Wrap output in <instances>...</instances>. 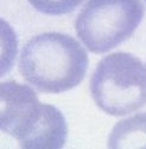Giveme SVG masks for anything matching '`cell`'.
Listing matches in <instances>:
<instances>
[{
    "instance_id": "1",
    "label": "cell",
    "mask_w": 146,
    "mask_h": 149,
    "mask_svg": "<svg viewBox=\"0 0 146 149\" xmlns=\"http://www.w3.org/2000/svg\"><path fill=\"white\" fill-rule=\"evenodd\" d=\"M89 65L84 48L69 35L44 32L23 47L19 72L28 84L42 93H62L84 79Z\"/></svg>"
},
{
    "instance_id": "2",
    "label": "cell",
    "mask_w": 146,
    "mask_h": 149,
    "mask_svg": "<svg viewBox=\"0 0 146 149\" xmlns=\"http://www.w3.org/2000/svg\"><path fill=\"white\" fill-rule=\"evenodd\" d=\"M0 125L25 149H57L68 135L62 112L41 103L31 87L13 80L1 84Z\"/></svg>"
},
{
    "instance_id": "3",
    "label": "cell",
    "mask_w": 146,
    "mask_h": 149,
    "mask_svg": "<svg viewBox=\"0 0 146 149\" xmlns=\"http://www.w3.org/2000/svg\"><path fill=\"white\" fill-rule=\"evenodd\" d=\"M89 88L103 112L111 116L132 113L146 104V68L132 54H109L94 69Z\"/></svg>"
},
{
    "instance_id": "4",
    "label": "cell",
    "mask_w": 146,
    "mask_h": 149,
    "mask_svg": "<svg viewBox=\"0 0 146 149\" xmlns=\"http://www.w3.org/2000/svg\"><path fill=\"white\" fill-rule=\"evenodd\" d=\"M145 13L141 0H88L75 30L89 52L103 54L128 40Z\"/></svg>"
},
{
    "instance_id": "5",
    "label": "cell",
    "mask_w": 146,
    "mask_h": 149,
    "mask_svg": "<svg viewBox=\"0 0 146 149\" xmlns=\"http://www.w3.org/2000/svg\"><path fill=\"white\" fill-rule=\"evenodd\" d=\"M109 148H146V112L118 122L108 137Z\"/></svg>"
},
{
    "instance_id": "6",
    "label": "cell",
    "mask_w": 146,
    "mask_h": 149,
    "mask_svg": "<svg viewBox=\"0 0 146 149\" xmlns=\"http://www.w3.org/2000/svg\"><path fill=\"white\" fill-rule=\"evenodd\" d=\"M39 12L50 16L65 15L74 11L83 0H28Z\"/></svg>"
},
{
    "instance_id": "7",
    "label": "cell",
    "mask_w": 146,
    "mask_h": 149,
    "mask_svg": "<svg viewBox=\"0 0 146 149\" xmlns=\"http://www.w3.org/2000/svg\"><path fill=\"white\" fill-rule=\"evenodd\" d=\"M145 1H146V0H145Z\"/></svg>"
}]
</instances>
